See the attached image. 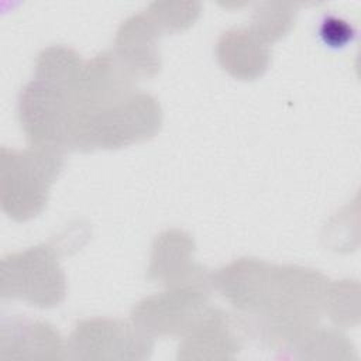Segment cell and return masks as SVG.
<instances>
[{"instance_id":"3957f363","label":"cell","mask_w":361,"mask_h":361,"mask_svg":"<svg viewBox=\"0 0 361 361\" xmlns=\"http://www.w3.org/2000/svg\"><path fill=\"white\" fill-rule=\"evenodd\" d=\"M65 162V152L30 145L1 148V207L17 221L38 216L47 206L49 189Z\"/></svg>"},{"instance_id":"7c38bea8","label":"cell","mask_w":361,"mask_h":361,"mask_svg":"<svg viewBox=\"0 0 361 361\" xmlns=\"http://www.w3.org/2000/svg\"><path fill=\"white\" fill-rule=\"evenodd\" d=\"M221 68L240 80H254L269 66V45L262 42L248 27L224 31L216 47Z\"/></svg>"},{"instance_id":"5b68a950","label":"cell","mask_w":361,"mask_h":361,"mask_svg":"<svg viewBox=\"0 0 361 361\" xmlns=\"http://www.w3.org/2000/svg\"><path fill=\"white\" fill-rule=\"evenodd\" d=\"M0 292L3 298L21 299L38 307L62 303L66 276L59 265L58 250L51 244H39L6 255L0 265Z\"/></svg>"},{"instance_id":"52a82bcc","label":"cell","mask_w":361,"mask_h":361,"mask_svg":"<svg viewBox=\"0 0 361 361\" xmlns=\"http://www.w3.org/2000/svg\"><path fill=\"white\" fill-rule=\"evenodd\" d=\"M66 345L68 357L79 360H145L154 341L133 322L93 317L76 323Z\"/></svg>"},{"instance_id":"277c9868","label":"cell","mask_w":361,"mask_h":361,"mask_svg":"<svg viewBox=\"0 0 361 361\" xmlns=\"http://www.w3.org/2000/svg\"><path fill=\"white\" fill-rule=\"evenodd\" d=\"M76 113L75 92L32 78L20 92L18 117L30 145L71 149Z\"/></svg>"},{"instance_id":"e0dca14e","label":"cell","mask_w":361,"mask_h":361,"mask_svg":"<svg viewBox=\"0 0 361 361\" xmlns=\"http://www.w3.org/2000/svg\"><path fill=\"white\" fill-rule=\"evenodd\" d=\"M145 10L165 34L183 31L190 27L200 13V4L195 1H154Z\"/></svg>"},{"instance_id":"30bf717a","label":"cell","mask_w":361,"mask_h":361,"mask_svg":"<svg viewBox=\"0 0 361 361\" xmlns=\"http://www.w3.org/2000/svg\"><path fill=\"white\" fill-rule=\"evenodd\" d=\"M195 243L182 230L171 228L155 237L148 276L165 286L193 281H209L210 274L193 261Z\"/></svg>"},{"instance_id":"ac0fdd59","label":"cell","mask_w":361,"mask_h":361,"mask_svg":"<svg viewBox=\"0 0 361 361\" xmlns=\"http://www.w3.org/2000/svg\"><path fill=\"white\" fill-rule=\"evenodd\" d=\"M323 42L333 48H341L351 42L354 30L351 24L336 16H326L319 28Z\"/></svg>"},{"instance_id":"7a4b0ae2","label":"cell","mask_w":361,"mask_h":361,"mask_svg":"<svg viewBox=\"0 0 361 361\" xmlns=\"http://www.w3.org/2000/svg\"><path fill=\"white\" fill-rule=\"evenodd\" d=\"M161 124L162 110L157 99L137 89L104 106L76 109L71 149H118L154 137Z\"/></svg>"},{"instance_id":"8fae6325","label":"cell","mask_w":361,"mask_h":361,"mask_svg":"<svg viewBox=\"0 0 361 361\" xmlns=\"http://www.w3.org/2000/svg\"><path fill=\"white\" fill-rule=\"evenodd\" d=\"M68 345L54 326L27 317L3 319L0 358H65Z\"/></svg>"},{"instance_id":"9c48e42d","label":"cell","mask_w":361,"mask_h":361,"mask_svg":"<svg viewBox=\"0 0 361 361\" xmlns=\"http://www.w3.org/2000/svg\"><path fill=\"white\" fill-rule=\"evenodd\" d=\"M164 32L147 10L128 17L116 35L114 55L135 78H152L161 69L159 38Z\"/></svg>"},{"instance_id":"6da1fadb","label":"cell","mask_w":361,"mask_h":361,"mask_svg":"<svg viewBox=\"0 0 361 361\" xmlns=\"http://www.w3.org/2000/svg\"><path fill=\"white\" fill-rule=\"evenodd\" d=\"M329 279L299 265H272L262 303L251 317H241L245 333L275 347H286L317 326Z\"/></svg>"},{"instance_id":"8992f818","label":"cell","mask_w":361,"mask_h":361,"mask_svg":"<svg viewBox=\"0 0 361 361\" xmlns=\"http://www.w3.org/2000/svg\"><path fill=\"white\" fill-rule=\"evenodd\" d=\"M210 286V279L166 286L164 292L140 300L131 312V322L151 337H182L209 307Z\"/></svg>"},{"instance_id":"ba28073f","label":"cell","mask_w":361,"mask_h":361,"mask_svg":"<svg viewBox=\"0 0 361 361\" xmlns=\"http://www.w3.org/2000/svg\"><path fill=\"white\" fill-rule=\"evenodd\" d=\"M245 329L240 319L217 307H207L182 336L179 360H227L243 348Z\"/></svg>"},{"instance_id":"2e32d148","label":"cell","mask_w":361,"mask_h":361,"mask_svg":"<svg viewBox=\"0 0 361 361\" xmlns=\"http://www.w3.org/2000/svg\"><path fill=\"white\" fill-rule=\"evenodd\" d=\"M296 6L292 3H264L254 11L248 27L267 45L282 38L293 25Z\"/></svg>"},{"instance_id":"5bb4252c","label":"cell","mask_w":361,"mask_h":361,"mask_svg":"<svg viewBox=\"0 0 361 361\" xmlns=\"http://www.w3.org/2000/svg\"><path fill=\"white\" fill-rule=\"evenodd\" d=\"M83 65L85 62L75 49L63 45H51L39 52L34 78L76 92Z\"/></svg>"},{"instance_id":"4fadbf2b","label":"cell","mask_w":361,"mask_h":361,"mask_svg":"<svg viewBox=\"0 0 361 361\" xmlns=\"http://www.w3.org/2000/svg\"><path fill=\"white\" fill-rule=\"evenodd\" d=\"M289 357L310 360H347L355 357L354 345L345 336L336 330L319 329L317 326L283 347Z\"/></svg>"},{"instance_id":"9a60e30c","label":"cell","mask_w":361,"mask_h":361,"mask_svg":"<svg viewBox=\"0 0 361 361\" xmlns=\"http://www.w3.org/2000/svg\"><path fill=\"white\" fill-rule=\"evenodd\" d=\"M323 313L340 327H351L358 324L360 310L357 281H329L324 292Z\"/></svg>"}]
</instances>
